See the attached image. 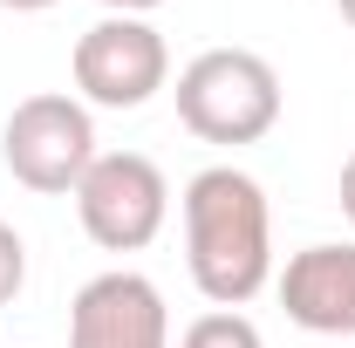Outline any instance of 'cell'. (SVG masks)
<instances>
[{
    "label": "cell",
    "mask_w": 355,
    "mask_h": 348,
    "mask_svg": "<svg viewBox=\"0 0 355 348\" xmlns=\"http://www.w3.org/2000/svg\"><path fill=\"white\" fill-rule=\"evenodd\" d=\"M184 266L212 307H246L273 280V205L260 177L239 164H212L184 184Z\"/></svg>",
    "instance_id": "obj_1"
},
{
    "label": "cell",
    "mask_w": 355,
    "mask_h": 348,
    "mask_svg": "<svg viewBox=\"0 0 355 348\" xmlns=\"http://www.w3.org/2000/svg\"><path fill=\"white\" fill-rule=\"evenodd\" d=\"M178 123L198 143H260L280 123V76L253 48H205L178 69Z\"/></svg>",
    "instance_id": "obj_2"
},
{
    "label": "cell",
    "mask_w": 355,
    "mask_h": 348,
    "mask_svg": "<svg viewBox=\"0 0 355 348\" xmlns=\"http://www.w3.org/2000/svg\"><path fill=\"white\" fill-rule=\"evenodd\" d=\"M96 116L83 96L42 89L28 103H14L7 130H0V164L14 171V184L42 191V198H76L83 171L96 164Z\"/></svg>",
    "instance_id": "obj_3"
},
{
    "label": "cell",
    "mask_w": 355,
    "mask_h": 348,
    "mask_svg": "<svg viewBox=\"0 0 355 348\" xmlns=\"http://www.w3.org/2000/svg\"><path fill=\"white\" fill-rule=\"evenodd\" d=\"M76 218L103 253H144L171 218V184L144 150H103L76 184Z\"/></svg>",
    "instance_id": "obj_4"
},
{
    "label": "cell",
    "mask_w": 355,
    "mask_h": 348,
    "mask_svg": "<svg viewBox=\"0 0 355 348\" xmlns=\"http://www.w3.org/2000/svg\"><path fill=\"white\" fill-rule=\"evenodd\" d=\"M69 76H76V96L89 110H144L171 82V48L137 14H103L96 28L76 35Z\"/></svg>",
    "instance_id": "obj_5"
},
{
    "label": "cell",
    "mask_w": 355,
    "mask_h": 348,
    "mask_svg": "<svg viewBox=\"0 0 355 348\" xmlns=\"http://www.w3.org/2000/svg\"><path fill=\"white\" fill-rule=\"evenodd\" d=\"M69 348H171V307L157 280L130 266L83 280V294L69 301Z\"/></svg>",
    "instance_id": "obj_6"
},
{
    "label": "cell",
    "mask_w": 355,
    "mask_h": 348,
    "mask_svg": "<svg viewBox=\"0 0 355 348\" xmlns=\"http://www.w3.org/2000/svg\"><path fill=\"white\" fill-rule=\"evenodd\" d=\"M280 307L308 335H355V239L301 246L280 266Z\"/></svg>",
    "instance_id": "obj_7"
},
{
    "label": "cell",
    "mask_w": 355,
    "mask_h": 348,
    "mask_svg": "<svg viewBox=\"0 0 355 348\" xmlns=\"http://www.w3.org/2000/svg\"><path fill=\"white\" fill-rule=\"evenodd\" d=\"M178 348H266V335L239 307H212V314H198V321L178 335Z\"/></svg>",
    "instance_id": "obj_8"
},
{
    "label": "cell",
    "mask_w": 355,
    "mask_h": 348,
    "mask_svg": "<svg viewBox=\"0 0 355 348\" xmlns=\"http://www.w3.org/2000/svg\"><path fill=\"white\" fill-rule=\"evenodd\" d=\"M21 287H28V239L0 218V307H14Z\"/></svg>",
    "instance_id": "obj_9"
},
{
    "label": "cell",
    "mask_w": 355,
    "mask_h": 348,
    "mask_svg": "<svg viewBox=\"0 0 355 348\" xmlns=\"http://www.w3.org/2000/svg\"><path fill=\"white\" fill-rule=\"evenodd\" d=\"M342 218H349V225H355V157H349V164H342Z\"/></svg>",
    "instance_id": "obj_10"
},
{
    "label": "cell",
    "mask_w": 355,
    "mask_h": 348,
    "mask_svg": "<svg viewBox=\"0 0 355 348\" xmlns=\"http://www.w3.org/2000/svg\"><path fill=\"white\" fill-rule=\"evenodd\" d=\"M103 7H110V14H137V21H144V14H150V7H164V0H103Z\"/></svg>",
    "instance_id": "obj_11"
},
{
    "label": "cell",
    "mask_w": 355,
    "mask_h": 348,
    "mask_svg": "<svg viewBox=\"0 0 355 348\" xmlns=\"http://www.w3.org/2000/svg\"><path fill=\"white\" fill-rule=\"evenodd\" d=\"M0 7H7V14H48L55 0H0Z\"/></svg>",
    "instance_id": "obj_12"
},
{
    "label": "cell",
    "mask_w": 355,
    "mask_h": 348,
    "mask_svg": "<svg viewBox=\"0 0 355 348\" xmlns=\"http://www.w3.org/2000/svg\"><path fill=\"white\" fill-rule=\"evenodd\" d=\"M335 7H342V21H349V28H355V0H335Z\"/></svg>",
    "instance_id": "obj_13"
}]
</instances>
